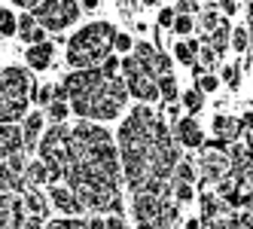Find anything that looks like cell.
Returning <instances> with one entry per match:
<instances>
[{
  "mask_svg": "<svg viewBox=\"0 0 253 229\" xmlns=\"http://www.w3.org/2000/svg\"><path fill=\"white\" fill-rule=\"evenodd\" d=\"M70 137L85 144V147H98V144H110L113 140L110 129L101 126V122H92V119H77L74 126H70Z\"/></svg>",
  "mask_w": 253,
  "mask_h": 229,
  "instance_id": "cell-8",
  "label": "cell"
},
{
  "mask_svg": "<svg viewBox=\"0 0 253 229\" xmlns=\"http://www.w3.org/2000/svg\"><path fill=\"white\" fill-rule=\"evenodd\" d=\"M19 126H22L25 153L37 150V144H40V135H43V129H46V113H43V110H28V116L19 122Z\"/></svg>",
  "mask_w": 253,
  "mask_h": 229,
  "instance_id": "cell-12",
  "label": "cell"
},
{
  "mask_svg": "<svg viewBox=\"0 0 253 229\" xmlns=\"http://www.w3.org/2000/svg\"><path fill=\"white\" fill-rule=\"evenodd\" d=\"M180 229H205V226H202V220H198V217H186Z\"/></svg>",
  "mask_w": 253,
  "mask_h": 229,
  "instance_id": "cell-56",
  "label": "cell"
},
{
  "mask_svg": "<svg viewBox=\"0 0 253 229\" xmlns=\"http://www.w3.org/2000/svg\"><path fill=\"white\" fill-rule=\"evenodd\" d=\"M28 116V101H6L0 95V126H6V122H19Z\"/></svg>",
  "mask_w": 253,
  "mask_h": 229,
  "instance_id": "cell-19",
  "label": "cell"
},
{
  "mask_svg": "<svg viewBox=\"0 0 253 229\" xmlns=\"http://www.w3.org/2000/svg\"><path fill=\"white\" fill-rule=\"evenodd\" d=\"M195 61H198V64H202L208 74H211V70L220 64V55H216V52H213L208 43H202V46H198V52H195Z\"/></svg>",
  "mask_w": 253,
  "mask_h": 229,
  "instance_id": "cell-33",
  "label": "cell"
},
{
  "mask_svg": "<svg viewBox=\"0 0 253 229\" xmlns=\"http://www.w3.org/2000/svg\"><path fill=\"white\" fill-rule=\"evenodd\" d=\"M98 70H101L104 80H116V77H119V58H116V55H107V58L98 64Z\"/></svg>",
  "mask_w": 253,
  "mask_h": 229,
  "instance_id": "cell-39",
  "label": "cell"
},
{
  "mask_svg": "<svg viewBox=\"0 0 253 229\" xmlns=\"http://www.w3.org/2000/svg\"><path fill=\"white\" fill-rule=\"evenodd\" d=\"M34 101H37V107L46 110L49 104H52V83H40L37 86V95H34Z\"/></svg>",
  "mask_w": 253,
  "mask_h": 229,
  "instance_id": "cell-43",
  "label": "cell"
},
{
  "mask_svg": "<svg viewBox=\"0 0 253 229\" xmlns=\"http://www.w3.org/2000/svg\"><path fill=\"white\" fill-rule=\"evenodd\" d=\"M22 229H46V220H40V217H28Z\"/></svg>",
  "mask_w": 253,
  "mask_h": 229,
  "instance_id": "cell-54",
  "label": "cell"
},
{
  "mask_svg": "<svg viewBox=\"0 0 253 229\" xmlns=\"http://www.w3.org/2000/svg\"><path fill=\"white\" fill-rule=\"evenodd\" d=\"M171 199L180 202V205L195 202V186H192V183H174V186H171Z\"/></svg>",
  "mask_w": 253,
  "mask_h": 229,
  "instance_id": "cell-34",
  "label": "cell"
},
{
  "mask_svg": "<svg viewBox=\"0 0 253 229\" xmlns=\"http://www.w3.org/2000/svg\"><path fill=\"white\" fill-rule=\"evenodd\" d=\"M250 64H253V61H250V52H244L241 61L235 64V67H238V77H241V74H244V77H250Z\"/></svg>",
  "mask_w": 253,
  "mask_h": 229,
  "instance_id": "cell-52",
  "label": "cell"
},
{
  "mask_svg": "<svg viewBox=\"0 0 253 229\" xmlns=\"http://www.w3.org/2000/svg\"><path fill=\"white\" fill-rule=\"evenodd\" d=\"M137 3H140V6H159L162 0H137Z\"/></svg>",
  "mask_w": 253,
  "mask_h": 229,
  "instance_id": "cell-61",
  "label": "cell"
},
{
  "mask_svg": "<svg viewBox=\"0 0 253 229\" xmlns=\"http://www.w3.org/2000/svg\"><path fill=\"white\" fill-rule=\"evenodd\" d=\"M49 40V31H43L40 25L34 28V31H28V34H22V43L25 46H37V43H46Z\"/></svg>",
  "mask_w": 253,
  "mask_h": 229,
  "instance_id": "cell-44",
  "label": "cell"
},
{
  "mask_svg": "<svg viewBox=\"0 0 253 229\" xmlns=\"http://www.w3.org/2000/svg\"><path fill=\"white\" fill-rule=\"evenodd\" d=\"M19 34V19H15V12L0 6V37H15Z\"/></svg>",
  "mask_w": 253,
  "mask_h": 229,
  "instance_id": "cell-30",
  "label": "cell"
},
{
  "mask_svg": "<svg viewBox=\"0 0 253 229\" xmlns=\"http://www.w3.org/2000/svg\"><path fill=\"white\" fill-rule=\"evenodd\" d=\"M52 101H64V104H70V92H67L64 83H52Z\"/></svg>",
  "mask_w": 253,
  "mask_h": 229,
  "instance_id": "cell-47",
  "label": "cell"
},
{
  "mask_svg": "<svg viewBox=\"0 0 253 229\" xmlns=\"http://www.w3.org/2000/svg\"><path fill=\"white\" fill-rule=\"evenodd\" d=\"M156 86H159V98L171 104L180 98V89H177V77L174 74H165V77H156Z\"/></svg>",
  "mask_w": 253,
  "mask_h": 229,
  "instance_id": "cell-26",
  "label": "cell"
},
{
  "mask_svg": "<svg viewBox=\"0 0 253 229\" xmlns=\"http://www.w3.org/2000/svg\"><path fill=\"white\" fill-rule=\"evenodd\" d=\"M37 150H40V159L49 168L70 165V129L67 126H49V132H43V137H40Z\"/></svg>",
  "mask_w": 253,
  "mask_h": 229,
  "instance_id": "cell-4",
  "label": "cell"
},
{
  "mask_svg": "<svg viewBox=\"0 0 253 229\" xmlns=\"http://www.w3.org/2000/svg\"><path fill=\"white\" fill-rule=\"evenodd\" d=\"M171 181H174V183H192V186H195V181H198L195 162L186 159V156H180V162H177L174 171H171Z\"/></svg>",
  "mask_w": 253,
  "mask_h": 229,
  "instance_id": "cell-24",
  "label": "cell"
},
{
  "mask_svg": "<svg viewBox=\"0 0 253 229\" xmlns=\"http://www.w3.org/2000/svg\"><path fill=\"white\" fill-rule=\"evenodd\" d=\"M174 61H177V64H186V67H192V64H195V55L186 49V43H183V40L174 43Z\"/></svg>",
  "mask_w": 253,
  "mask_h": 229,
  "instance_id": "cell-42",
  "label": "cell"
},
{
  "mask_svg": "<svg viewBox=\"0 0 253 229\" xmlns=\"http://www.w3.org/2000/svg\"><path fill=\"white\" fill-rule=\"evenodd\" d=\"M174 15H177V12H174L171 6H168V9H162V12H159V28H162V31H171V25H174Z\"/></svg>",
  "mask_w": 253,
  "mask_h": 229,
  "instance_id": "cell-50",
  "label": "cell"
},
{
  "mask_svg": "<svg viewBox=\"0 0 253 229\" xmlns=\"http://www.w3.org/2000/svg\"><path fill=\"white\" fill-rule=\"evenodd\" d=\"M134 31H137V34H143V37H147V34H150V25L143 22V19H137V22H134Z\"/></svg>",
  "mask_w": 253,
  "mask_h": 229,
  "instance_id": "cell-57",
  "label": "cell"
},
{
  "mask_svg": "<svg viewBox=\"0 0 253 229\" xmlns=\"http://www.w3.org/2000/svg\"><path fill=\"white\" fill-rule=\"evenodd\" d=\"M119 116H122V104H116L113 98H107L104 89L88 98V119H92V122H101V126H104V122H113Z\"/></svg>",
  "mask_w": 253,
  "mask_h": 229,
  "instance_id": "cell-10",
  "label": "cell"
},
{
  "mask_svg": "<svg viewBox=\"0 0 253 229\" xmlns=\"http://www.w3.org/2000/svg\"><path fill=\"white\" fill-rule=\"evenodd\" d=\"M198 211H202V214H198L202 226H205V229H211V223H213L216 217H220L223 211H229V205H226L220 196H216L213 189H205L202 196H198Z\"/></svg>",
  "mask_w": 253,
  "mask_h": 229,
  "instance_id": "cell-14",
  "label": "cell"
},
{
  "mask_svg": "<svg viewBox=\"0 0 253 229\" xmlns=\"http://www.w3.org/2000/svg\"><path fill=\"white\" fill-rule=\"evenodd\" d=\"M52 61H55V46H52L49 40L46 43H37V46H25V64L34 70V74L49 70Z\"/></svg>",
  "mask_w": 253,
  "mask_h": 229,
  "instance_id": "cell-13",
  "label": "cell"
},
{
  "mask_svg": "<svg viewBox=\"0 0 253 229\" xmlns=\"http://www.w3.org/2000/svg\"><path fill=\"white\" fill-rule=\"evenodd\" d=\"M83 217H49L46 229H83Z\"/></svg>",
  "mask_w": 253,
  "mask_h": 229,
  "instance_id": "cell-36",
  "label": "cell"
},
{
  "mask_svg": "<svg viewBox=\"0 0 253 229\" xmlns=\"http://www.w3.org/2000/svg\"><path fill=\"white\" fill-rule=\"evenodd\" d=\"M34 28H37L34 12H22V15H19V37H22V34H28V31H34Z\"/></svg>",
  "mask_w": 253,
  "mask_h": 229,
  "instance_id": "cell-46",
  "label": "cell"
},
{
  "mask_svg": "<svg viewBox=\"0 0 253 229\" xmlns=\"http://www.w3.org/2000/svg\"><path fill=\"white\" fill-rule=\"evenodd\" d=\"M83 223H85V229H107V220H104V214H92V217H85Z\"/></svg>",
  "mask_w": 253,
  "mask_h": 229,
  "instance_id": "cell-51",
  "label": "cell"
},
{
  "mask_svg": "<svg viewBox=\"0 0 253 229\" xmlns=\"http://www.w3.org/2000/svg\"><path fill=\"white\" fill-rule=\"evenodd\" d=\"M22 202H25V211H28V217H40V220H49V211H52V205H49V199L43 196L40 189L28 186V189L22 192Z\"/></svg>",
  "mask_w": 253,
  "mask_h": 229,
  "instance_id": "cell-17",
  "label": "cell"
},
{
  "mask_svg": "<svg viewBox=\"0 0 253 229\" xmlns=\"http://www.w3.org/2000/svg\"><path fill=\"white\" fill-rule=\"evenodd\" d=\"M180 116H183V107H180V104H177V101H171V104H165V119L171 122V126H174V122H177Z\"/></svg>",
  "mask_w": 253,
  "mask_h": 229,
  "instance_id": "cell-48",
  "label": "cell"
},
{
  "mask_svg": "<svg viewBox=\"0 0 253 229\" xmlns=\"http://www.w3.org/2000/svg\"><path fill=\"white\" fill-rule=\"evenodd\" d=\"M211 135L213 140H223V144H235L241 135V119H235L229 113H216L213 122H211Z\"/></svg>",
  "mask_w": 253,
  "mask_h": 229,
  "instance_id": "cell-15",
  "label": "cell"
},
{
  "mask_svg": "<svg viewBox=\"0 0 253 229\" xmlns=\"http://www.w3.org/2000/svg\"><path fill=\"white\" fill-rule=\"evenodd\" d=\"M195 89L202 95H213V92H220V80H216V74H205V77H198Z\"/></svg>",
  "mask_w": 253,
  "mask_h": 229,
  "instance_id": "cell-40",
  "label": "cell"
},
{
  "mask_svg": "<svg viewBox=\"0 0 253 229\" xmlns=\"http://www.w3.org/2000/svg\"><path fill=\"white\" fill-rule=\"evenodd\" d=\"M180 223V211L171 199H159V211H156V226L159 229H177Z\"/></svg>",
  "mask_w": 253,
  "mask_h": 229,
  "instance_id": "cell-20",
  "label": "cell"
},
{
  "mask_svg": "<svg viewBox=\"0 0 253 229\" xmlns=\"http://www.w3.org/2000/svg\"><path fill=\"white\" fill-rule=\"evenodd\" d=\"M229 49L235 52V55L250 52V25H235L229 31Z\"/></svg>",
  "mask_w": 253,
  "mask_h": 229,
  "instance_id": "cell-22",
  "label": "cell"
},
{
  "mask_svg": "<svg viewBox=\"0 0 253 229\" xmlns=\"http://www.w3.org/2000/svg\"><path fill=\"white\" fill-rule=\"evenodd\" d=\"M131 211H134L137 223H140V220H156V211H159V199L147 196V192H143V189H134V199H131Z\"/></svg>",
  "mask_w": 253,
  "mask_h": 229,
  "instance_id": "cell-18",
  "label": "cell"
},
{
  "mask_svg": "<svg viewBox=\"0 0 253 229\" xmlns=\"http://www.w3.org/2000/svg\"><path fill=\"white\" fill-rule=\"evenodd\" d=\"M198 6H202V0H177V3H174V12L192 15V12H198Z\"/></svg>",
  "mask_w": 253,
  "mask_h": 229,
  "instance_id": "cell-45",
  "label": "cell"
},
{
  "mask_svg": "<svg viewBox=\"0 0 253 229\" xmlns=\"http://www.w3.org/2000/svg\"><path fill=\"white\" fill-rule=\"evenodd\" d=\"M195 171L213 186L216 181H223L226 174H232V165H229V156H226V144L223 140H205L198 147V165Z\"/></svg>",
  "mask_w": 253,
  "mask_h": 229,
  "instance_id": "cell-3",
  "label": "cell"
},
{
  "mask_svg": "<svg viewBox=\"0 0 253 229\" xmlns=\"http://www.w3.org/2000/svg\"><path fill=\"white\" fill-rule=\"evenodd\" d=\"M0 95L6 101H28L31 104L34 95H37V83H34V77L25 67L6 64V67H0Z\"/></svg>",
  "mask_w": 253,
  "mask_h": 229,
  "instance_id": "cell-5",
  "label": "cell"
},
{
  "mask_svg": "<svg viewBox=\"0 0 253 229\" xmlns=\"http://www.w3.org/2000/svg\"><path fill=\"white\" fill-rule=\"evenodd\" d=\"M19 150H25L22 126H15V122H6V126H0V162H3L9 153H19Z\"/></svg>",
  "mask_w": 253,
  "mask_h": 229,
  "instance_id": "cell-16",
  "label": "cell"
},
{
  "mask_svg": "<svg viewBox=\"0 0 253 229\" xmlns=\"http://www.w3.org/2000/svg\"><path fill=\"white\" fill-rule=\"evenodd\" d=\"M80 9H101V0H83Z\"/></svg>",
  "mask_w": 253,
  "mask_h": 229,
  "instance_id": "cell-58",
  "label": "cell"
},
{
  "mask_svg": "<svg viewBox=\"0 0 253 229\" xmlns=\"http://www.w3.org/2000/svg\"><path fill=\"white\" fill-rule=\"evenodd\" d=\"M43 113H46V119L52 122V126H64V122L70 119V104H64V101H52Z\"/></svg>",
  "mask_w": 253,
  "mask_h": 229,
  "instance_id": "cell-29",
  "label": "cell"
},
{
  "mask_svg": "<svg viewBox=\"0 0 253 229\" xmlns=\"http://www.w3.org/2000/svg\"><path fill=\"white\" fill-rule=\"evenodd\" d=\"M137 229H159V226H156V220H140Z\"/></svg>",
  "mask_w": 253,
  "mask_h": 229,
  "instance_id": "cell-60",
  "label": "cell"
},
{
  "mask_svg": "<svg viewBox=\"0 0 253 229\" xmlns=\"http://www.w3.org/2000/svg\"><path fill=\"white\" fill-rule=\"evenodd\" d=\"M80 3L77 0H43V3L34 9V19L37 25L49 34H58V31H67L80 22Z\"/></svg>",
  "mask_w": 253,
  "mask_h": 229,
  "instance_id": "cell-2",
  "label": "cell"
},
{
  "mask_svg": "<svg viewBox=\"0 0 253 229\" xmlns=\"http://www.w3.org/2000/svg\"><path fill=\"white\" fill-rule=\"evenodd\" d=\"M171 31L174 34H180V37H189V34L195 31V19H192V15H174V25H171Z\"/></svg>",
  "mask_w": 253,
  "mask_h": 229,
  "instance_id": "cell-37",
  "label": "cell"
},
{
  "mask_svg": "<svg viewBox=\"0 0 253 229\" xmlns=\"http://www.w3.org/2000/svg\"><path fill=\"white\" fill-rule=\"evenodd\" d=\"M128 116H134L143 129H153V122L159 119V116H156V110H153V104H137V107H131V113H128Z\"/></svg>",
  "mask_w": 253,
  "mask_h": 229,
  "instance_id": "cell-32",
  "label": "cell"
},
{
  "mask_svg": "<svg viewBox=\"0 0 253 229\" xmlns=\"http://www.w3.org/2000/svg\"><path fill=\"white\" fill-rule=\"evenodd\" d=\"M220 9H216L213 3H208V6H198V19H195V28L202 31V34H211L216 25H220Z\"/></svg>",
  "mask_w": 253,
  "mask_h": 229,
  "instance_id": "cell-23",
  "label": "cell"
},
{
  "mask_svg": "<svg viewBox=\"0 0 253 229\" xmlns=\"http://www.w3.org/2000/svg\"><path fill=\"white\" fill-rule=\"evenodd\" d=\"M216 80H220V86H229V89H238V86H241V77H238V67H235V64H223Z\"/></svg>",
  "mask_w": 253,
  "mask_h": 229,
  "instance_id": "cell-35",
  "label": "cell"
},
{
  "mask_svg": "<svg viewBox=\"0 0 253 229\" xmlns=\"http://www.w3.org/2000/svg\"><path fill=\"white\" fill-rule=\"evenodd\" d=\"M216 9H220L223 19H229V15L238 12V3H235V0H216Z\"/></svg>",
  "mask_w": 253,
  "mask_h": 229,
  "instance_id": "cell-49",
  "label": "cell"
},
{
  "mask_svg": "<svg viewBox=\"0 0 253 229\" xmlns=\"http://www.w3.org/2000/svg\"><path fill=\"white\" fill-rule=\"evenodd\" d=\"M3 165H6V171L12 174V178H25V168H28L25 150H19V153H9L6 159H3Z\"/></svg>",
  "mask_w": 253,
  "mask_h": 229,
  "instance_id": "cell-31",
  "label": "cell"
},
{
  "mask_svg": "<svg viewBox=\"0 0 253 229\" xmlns=\"http://www.w3.org/2000/svg\"><path fill=\"white\" fill-rule=\"evenodd\" d=\"M125 89H128V98H137V104H156V101H162L159 98L156 77H147V74H137L131 80H125Z\"/></svg>",
  "mask_w": 253,
  "mask_h": 229,
  "instance_id": "cell-11",
  "label": "cell"
},
{
  "mask_svg": "<svg viewBox=\"0 0 253 229\" xmlns=\"http://www.w3.org/2000/svg\"><path fill=\"white\" fill-rule=\"evenodd\" d=\"M0 229H9V205H0Z\"/></svg>",
  "mask_w": 253,
  "mask_h": 229,
  "instance_id": "cell-55",
  "label": "cell"
},
{
  "mask_svg": "<svg viewBox=\"0 0 253 229\" xmlns=\"http://www.w3.org/2000/svg\"><path fill=\"white\" fill-rule=\"evenodd\" d=\"M171 137H174V144L183 147V150H198V147L205 144V132H202V126H198L195 116H180L174 122Z\"/></svg>",
  "mask_w": 253,
  "mask_h": 229,
  "instance_id": "cell-9",
  "label": "cell"
},
{
  "mask_svg": "<svg viewBox=\"0 0 253 229\" xmlns=\"http://www.w3.org/2000/svg\"><path fill=\"white\" fill-rule=\"evenodd\" d=\"M67 86L70 98H92L104 89V77L98 67H88V70H70V74L61 80Z\"/></svg>",
  "mask_w": 253,
  "mask_h": 229,
  "instance_id": "cell-6",
  "label": "cell"
},
{
  "mask_svg": "<svg viewBox=\"0 0 253 229\" xmlns=\"http://www.w3.org/2000/svg\"><path fill=\"white\" fill-rule=\"evenodd\" d=\"M165 74H171V55L156 52V58H153V77H165Z\"/></svg>",
  "mask_w": 253,
  "mask_h": 229,
  "instance_id": "cell-41",
  "label": "cell"
},
{
  "mask_svg": "<svg viewBox=\"0 0 253 229\" xmlns=\"http://www.w3.org/2000/svg\"><path fill=\"white\" fill-rule=\"evenodd\" d=\"M104 95L107 98H113L116 104H128V89H125V80L122 77H116V80H104Z\"/></svg>",
  "mask_w": 253,
  "mask_h": 229,
  "instance_id": "cell-27",
  "label": "cell"
},
{
  "mask_svg": "<svg viewBox=\"0 0 253 229\" xmlns=\"http://www.w3.org/2000/svg\"><path fill=\"white\" fill-rule=\"evenodd\" d=\"M189 70H192V77H195V80H198V77H205V74H208V70H205L202 64H198V61H195V64H192Z\"/></svg>",
  "mask_w": 253,
  "mask_h": 229,
  "instance_id": "cell-59",
  "label": "cell"
},
{
  "mask_svg": "<svg viewBox=\"0 0 253 229\" xmlns=\"http://www.w3.org/2000/svg\"><path fill=\"white\" fill-rule=\"evenodd\" d=\"M113 49L122 52V55H131V49H134V40H131V34H125V31H116L113 34Z\"/></svg>",
  "mask_w": 253,
  "mask_h": 229,
  "instance_id": "cell-38",
  "label": "cell"
},
{
  "mask_svg": "<svg viewBox=\"0 0 253 229\" xmlns=\"http://www.w3.org/2000/svg\"><path fill=\"white\" fill-rule=\"evenodd\" d=\"M113 34L116 28L110 22H88L83 25L74 37L67 40L64 49V61L70 70H88V67H98L107 55H113Z\"/></svg>",
  "mask_w": 253,
  "mask_h": 229,
  "instance_id": "cell-1",
  "label": "cell"
},
{
  "mask_svg": "<svg viewBox=\"0 0 253 229\" xmlns=\"http://www.w3.org/2000/svg\"><path fill=\"white\" fill-rule=\"evenodd\" d=\"M25 181H28V186H34V189L49 186V168H46V162H43V159L28 162V168H25Z\"/></svg>",
  "mask_w": 253,
  "mask_h": 229,
  "instance_id": "cell-21",
  "label": "cell"
},
{
  "mask_svg": "<svg viewBox=\"0 0 253 229\" xmlns=\"http://www.w3.org/2000/svg\"><path fill=\"white\" fill-rule=\"evenodd\" d=\"M168 3H177V0H168Z\"/></svg>",
  "mask_w": 253,
  "mask_h": 229,
  "instance_id": "cell-62",
  "label": "cell"
},
{
  "mask_svg": "<svg viewBox=\"0 0 253 229\" xmlns=\"http://www.w3.org/2000/svg\"><path fill=\"white\" fill-rule=\"evenodd\" d=\"M12 3L19 6V9H25V12H34V9L43 3V0H12Z\"/></svg>",
  "mask_w": 253,
  "mask_h": 229,
  "instance_id": "cell-53",
  "label": "cell"
},
{
  "mask_svg": "<svg viewBox=\"0 0 253 229\" xmlns=\"http://www.w3.org/2000/svg\"><path fill=\"white\" fill-rule=\"evenodd\" d=\"M171 186H174L171 181H159V178H143V183H140V189L153 199H171Z\"/></svg>",
  "mask_w": 253,
  "mask_h": 229,
  "instance_id": "cell-25",
  "label": "cell"
},
{
  "mask_svg": "<svg viewBox=\"0 0 253 229\" xmlns=\"http://www.w3.org/2000/svg\"><path fill=\"white\" fill-rule=\"evenodd\" d=\"M46 199H49V205L55 208L61 217H83V214H85L83 205H80V199L74 196V189L64 186V183H49Z\"/></svg>",
  "mask_w": 253,
  "mask_h": 229,
  "instance_id": "cell-7",
  "label": "cell"
},
{
  "mask_svg": "<svg viewBox=\"0 0 253 229\" xmlns=\"http://www.w3.org/2000/svg\"><path fill=\"white\" fill-rule=\"evenodd\" d=\"M180 107H183L189 116H195L198 110L205 107V95L198 92V89H186V92H180Z\"/></svg>",
  "mask_w": 253,
  "mask_h": 229,
  "instance_id": "cell-28",
  "label": "cell"
}]
</instances>
